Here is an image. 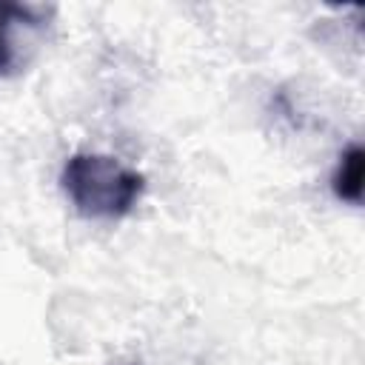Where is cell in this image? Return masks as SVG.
Wrapping results in <instances>:
<instances>
[{
  "label": "cell",
  "mask_w": 365,
  "mask_h": 365,
  "mask_svg": "<svg viewBox=\"0 0 365 365\" xmlns=\"http://www.w3.org/2000/svg\"><path fill=\"white\" fill-rule=\"evenodd\" d=\"M60 188L77 214L88 220L125 217L145 191V177L111 154H71L60 171Z\"/></svg>",
  "instance_id": "cell-1"
},
{
  "label": "cell",
  "mask_w": 365,
  "mask_h": 365,
  "mask_svg": "<svg viewBox=\"0 0 365 365\" xmlns=\"http://www.w3.org/2000/svg\"><path fill=\"white\" fill-rule=\"evenodd\" d=\"M43 26H46V9L0 0V77L11 74L20 63L14 29H43Z\"/></svg>",
  "instance_id": "cell-2"
},
{
  "label": "cell",
  "mask_w": 365,
  "mask_h": 365,
  "mask_svg": "<svg viewBox=\"0 0 365 365\" xmlns=\"http://www.w3.org/2000/svg\"><path fill=\"white\" fill-rule=\"evenodd\" d=\"M362 180H365V148L359 143H354L339 154V163L331 177V188H334L336 200L359 205L362 202Z\"/></svg>",
  "instance_id": "cell-3"
}]
</instances>
